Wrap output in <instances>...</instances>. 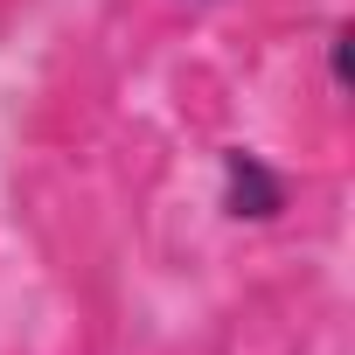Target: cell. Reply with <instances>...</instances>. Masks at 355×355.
<instances>
[{"label":"cell","mask_w":355,"mask_h":355,"mask_svg":"<svg viewBox=\"0 0 355 355\" xmlns=\"http://www.w3.org/2000/svg\"><path fill=\"white\" fill-rule=\"evenodd\" d=\"M223 202H230V216H251V223H265V216H279L286 209V182L258 160V153H223Z\"/></svg>","instance_id":"1"}]
</instances>
